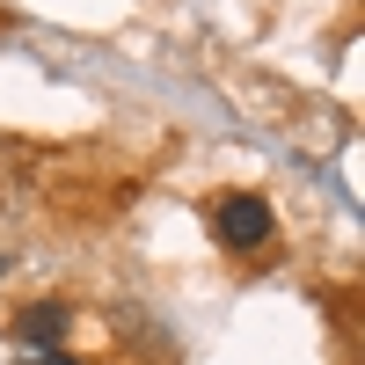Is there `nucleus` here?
<instances>
[{"label":"nucleus","mask_w":365,"mask_h":365,"mask_svg":"<svg viewBox=\"0 0 365 365\" xmlns=\"http://www.w3.org/2000/svg\"><path fill=\"white\" fill-rule=\"evenodd\" d=\"M212 234H220V249L256 256L263 241H270V197H256V190H227L220 205H212Z\"/></svg>","instance_id":"1"},{"label":"nucleus","mask_w":365,"mask_h":365,"mask_svg":"<svg viewBox=\"0 0 365 365\" xmlns=\"http://www.w3.org/2000/svg\"><path fill=\"white\" fill-rule=\"evenodd\" d=\"M66 322H73L66 299H37V307H22V314L8 322V336L22 344V358H29V351H66Z\"/></svg>","instance_id":"2"},{"label":"nucleus","mask_w":365,"mask_h":365,"mask_svg":"<svg viewBox=\"0 0 365 365\" xmlns=\"http://www.w3.org/2000/svg\"><path fill=\"white\" fill-rule=\"evenodd\" d=\"M22 365H81V358H73V351H29Z\"/></svg>","instance_id":"3"},{"label":"nucleus","mask_w":365,"mask_h":365,"mask_svg":"<svg viewBox=\"0 0 365 365\" xmlns=\"http://www.w3.org/2000/svg\"><path fill=\"white\" fill-rule=\"evenodd\" d=\"M0 270H8V256H0Z\"/></svg>","instance_id":"4"}]
</instances>
